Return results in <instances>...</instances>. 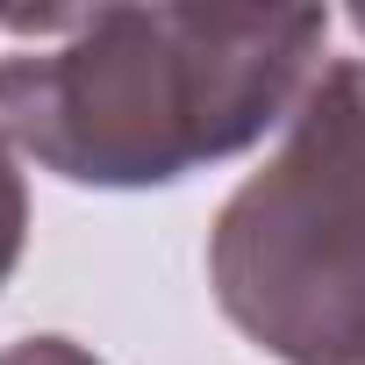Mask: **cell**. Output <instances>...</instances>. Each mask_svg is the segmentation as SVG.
Listing matches in <instances>:
<instances>
[{
	"label": "cell",
	"instance_id": "cell-1",
	"mask_svg": "<svg viewBox=\"0 0 365 365\" xmlns=\"http://www.w3.org/2000/svg\"><path fill=\"white\" fill-rule=\"evenodd\" d=\"M0 136L72 187H172L287 129L322 72V8L0 15Z\"/></svg>",
	"mask_w": 365,
	"mask_h": 365
},
{
	"label": "cell",
	"instance_id": "cell-2",
	"mask_svg": "<svg viewBox=\"0 0 365 365\" xmlns=\"http://www.w3.org/2000/svg\"><path fill=\"white\" fill-rule=\"evenodd\" d=\"M222 315L279 365H365V58H329L208 230Z\"/></svg>",
	"mask_w": 365,
	"mask_h": 365
},
{
	"label": "cell",
	"instance_id": "cell-3",
	"mask_svg": "<svg viewBox=\"0 0 365 365\" xmlns=\"http://www.w3.org/2000/svg\"><path fill=\"white\" fill-rule=\"evenodd\" d=\"M22 244H29V187H22V165H15V143L0 136V287L22 265Z\"/></svg>",
	"mask_w": 365,
	"mask_h": 365
},
{
	"label": "cell",
	"instance_id": "cell-4",
	"mask_svg": "<svg viewBox=\"0 0 365 365\" xmlns=\"http://www.w3.org/2000/svg\"><path fill=\"white\" fill-rule=\"evenodd\" d=\"M0 365H101V358L72 336H22V344L0 351Z\"/></svg>",
	"mask_w": 365,
	"mask_h": 365
},
{
	"label": "cell",
	"instance_id": "cell-5",
	"mask_svg": "<svg viewBox=\"0 0 365 365\" xmlns=\"http://www.w3.org/2000/svg\"><path fill=\"white\" fill-rule=\"evenodd\" d=\"M351 22H358V29H365V8H358V15H351Z\"/></svg>",
	"mask_w": 365,
	"mask_h": 365
}]
</instances>
